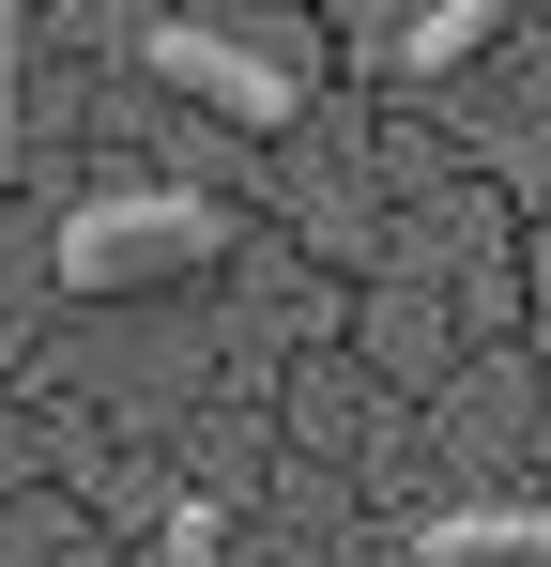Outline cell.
I'll use <instances>...</instances> for the list:
<instances>
[{
	"label": "cell",
	"mask_w": 551,
	"mask_h": 567,
	"mask_svg": "<svg viewBox=\"0 0 551 567\" xmlns=\"http://www.w3.org/2000/svg\"><path fill=\"white\" fill-rule=\"evenodd\" d=\"M215 246H230V215H215V199H184V185L62 215V277H77V291H138V277H169V261H215Z\"/></svg>",
	"instance_id": "cell-1"
},
{
	"label": "cell",
	"mask_w": 551,
	"mask_h": 567,
	"mask_svg": "<svg viewBox=\"0 0 551 567\" xmlns=\"http://www.w3.org/2000/svg\"><path fill=\"white\" fill-rule=\"evenodd\" d=\"M429 567H551V506H459V522H414Z\"/></svg>",
	"instance_id": "cell-3"
},
{
	"label": "cell",
	"mask_w": 551,
	"mask_h": 567,
	"mask_svg": "<svg viewBox=\"0 0 551 567\" xmlns=\"http://www.w3.org/2000/svg\"><path fill=\"white\" fill-rule=\"evenodd\" d=\"M138 62H154V78H184V93H215L230 123H291V78H276L261 47L199 31V16H138Z\"/></svg>",
	"instance_id": "cell-2"
},
{
	"label": "cell",
	"mask_w": 551,
	"mask_h": 567,
	"mask_svg": "<svg viewBox=\"0 0 551 567\" xmlns=\"http://www.w3.org/2000/svg\"><path fill=\"white\" fill-rule=\"evenodd\" d=\"M0 185H15V0H0Z\"/></svg>",
	"instance_id": "cell-5"
},
{
	"label": "cell",
	"mask_w": 551,
	"mask_h": 567,
	"mask_svg": "<svg viewBox=\"0 0 551 567\" xmlns=\"http://www.w3.org/2000/svg\"><path fill=\"white\" fill-rule=\"evenodd\" d=\"M475 31H506V0H429V16H414V31H398L383 62H398V78H445V62L475 47Z\"/></svg>",
	"instance_id": "cell-4"
}]
</instances>
